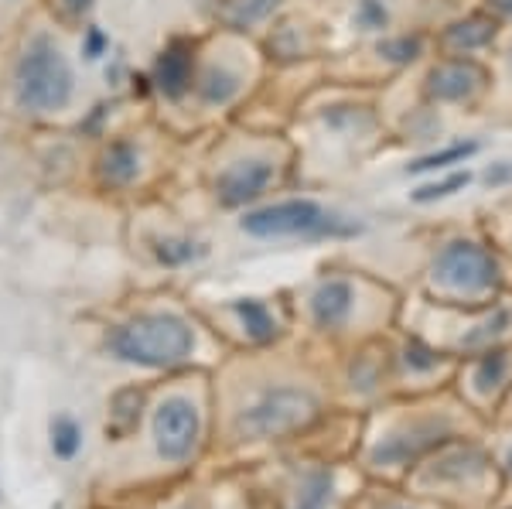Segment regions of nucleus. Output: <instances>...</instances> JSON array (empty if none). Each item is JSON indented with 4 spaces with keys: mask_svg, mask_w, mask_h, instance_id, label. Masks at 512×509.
Instances as JSON below:
<instances>
[{
    "mask_svg": "<svg viewBox=\"0 0 512 509\" xmlns=\"http://www.w3.org/2000/svg\"><path fill=\"white\" fill-rule=\"evenodd\" d=\"M437 441V424H427L424 431H414L410 438H390L386 445L376 448V462H407V458H414L417 451L431 448Z\"/></svg>",
    "mask_w": 512,
    "mask_h": 509,
    "instance_id": "9b49d317",
    "label": "nucleus"
},
{
    "mask_svg": "<svg viewBox=\"0 0 512 509\" xmlns=\"http://www.w3.org/2000/svg\"><path fill=\"white\" fill-rule=\"evenodd\" d=\"M274 7H277V0H236L233 21H256L267 11H274Z\"/></svg>",
    "mask_w": 512,
    "mask_h": 509,
    "instance_id": "5701e85b",
    "label": "nucleus"
},
{
    "mask_svg": "<svg viewBox=\"0 0 512 509\" xmlns=\"http://www.w3.org/2000/svg\"><path fill=\"white\" fill-rule=\"evenodd\" d=\"M492 4L499 7L502 14H509V18H512V0H492Z\"/></svg>",
    "mask_w": 512,
    "mask_h": 509,
    "instance_id": "c85d7f7f",
    "label": "nucleus"
},
{
    "mask_svg": "<svg viewBox=\"0 0 512 509\" xmlns=\"http://www.w3.org/2000/svg\"><path fill=\"white\" fill-rule=\"evenodd\" d=\"M137 421H140V393L137 390L117 393L110 421H106V434H110V438H127V434L137 428Z\"/></svg>",
    "mask_w": 512,
    "mask_h": 509,
    "instance_id": "ddd939ff",
    "label": "nucleus"
},
{
    "mask_svg": "<svg viewBox=\"0 0 512 509\" xmlns=\"http://www.w3.org/2000/svg\"><path fill=\"white\" fill-rule=\"evenodd\" d=\"M158 257L168 260V264H181V260L195 257V250H192V243H161Z\"/></svg>",
    "mask_w": 512,
    "mask_h": 509,
    "instance_id": "a878e982",
    "label": "nucleus"
},
{
    "mask_svg": "<svg viewBox=\"0 0 512 509\" xmlns=\"http://www.w3.org/2000/svg\"><path fill=\"white\" fill-rule=\"evenodd\" d=\"M468 182H472V175L468 171H458V175L444 178V182H434V185H424L414 192V202H437V199H448V195H454L458 188H465Z\"/></svg>",
    "mask_w": 512,
    "mask_h": 509,
    "instance_id": "aec40b11",
    "label": "nucleus"
},
{
    "mask_svg": "<svg viewBox=\"0 0 512 509\" xmlns=\"http://www.w3.org/2000/svg\"><path fill=\"white\" fill-rule=\"evenodd\" d=\"M478 151V144H454L448 147V151H441V154H427V158H420L410 164V175H420V171H434V168H448V164L454 161H465V158H472V154Z\"/></svg>",
    "mask_w": 512,
    "mask_h": 509,
    "instance_id": "f3484780",
    "label": "nucleus"
},
{
    "mask_svg": "<svg viewBox=\"0 0 512 509\" xmlns=\"http://www.w3.org/2000/svg\"><path fill=\"white\" fill-rule=\"evenodd\" d=\"M311 311L321 328H335L349 318L352 311V284L349 281H325L311 298Z\"/></svg>",
    "mask_w": 512,
    "mask_h": 509,
    "instance_id": "6e6552de",
    "label": "nucleus"
},
{
    "mask_svg": "<svg viewBox=\"0 0 512 509\" xmlns=\"http://www.w3.org/2000/svg\"><path fill=\"white\" fill-rule=\"evenodd\" d=\"M236 89H239V79L233 76V72H222V69H212L209 76H205V82H202V96H205L209 103H226V100H233Z\"/></svg>",
    "mask_w": 512,
    "mask_h": 509,
    "instance_id": "6ab92c4d",
    "label": "nucleus"
},
{
    "mask_svg": "<svg viewBox=\"0 0 512 509\" xmlns=\"http://www.w3.org/2000/svg\"><path fill=\"white\" fill-rule=\"evenodd\" d=\"M434 277L441 284L454 287V291L475 294L495 287V281H499V264H495L485 246L458 240L441 250V257L434 264Z\"/></svg>",
    "mask_w": 512,
    "mask_h": 509,
    "instance_id": "39448f33",
    "label": "nucleus"
},
{
    "mask_svg": "<svg viewBox=\"0 0 512 509\" xmlns=\"http://www.w3.org/2000/svg\"><path fill=\"white\" fill-rule=\"evenodd\" d=\"M192 79V55L185 45H171L158 62V86L168 96H181Z\"/></svg>",
    "mask_w": 512,
    "mask_h": 509,
    "instance_id": "9d476101",
    "label": "nucleus"
},
{
    "mask_svg": "<svg viewBox=\"0 0 512 509\" xmlns=\"http://www.w3.org/2000/svg\"><path fill=\"white\" fill-rule=\"evenodd\" d=\"M65 7H69L72 14H82V11H89V7H93V0H65Z\"/></svg>",
    "mask_w": 512,
    "mask_h": 509,
    "instance_id": "bb28decb",
    "label": "nucleus"
},
{
    "mask_svg": "<svg viewBox=\"0 0 512 509\" xmlns=\"http://www.w3.org/2000/svg\"><path fill=\"white\" fill-rule=\"evenodd\" d=\"M492 35H495V24L482 21V18H472V21H465V24H454L448 38L454 41V45L475 48V45H485V41H492Z\"/></svg>",
    "mask_w": 512,
    "mask_h": 509,
    "instance_id": "a211bd4d",
    "label": "nucleus"
},
{
    "mask_svg": "<svg viewBox=\"0 0 512 509\" xmlns=\"http://www.w3.org/2000/svg\"><path fill=\"white\" fill-rule=\"evenodd\" d=\"M236 315L243 318L246 332H250L256 342H267L277 335V322L270 318V311L263 308L260 301H236Z\"/></svg>",
    "mask_w": 512,
    "mask_h": 509,
    "instance_id": "4468645a",
    "label": "nucleus"
},
{
    "mask_svg": "<svg viewBox=\"0 0 512 509\" xmlns=\"http://www.w3.org/2000/svg\"><path fill=\"white\" fill-rule=\"evenodd\" d=\"M99 45H103V38L93 31V38H89V59H96V52H99Z\"/></svg>",
    "mask_w": 512,
    "mask_h": 509,
    "instance_id": "cd10ccee",
    "label": "nucleus"
},
{
    "mask_svg": "<svg viewBox=\"0 0 512 509\" xmlns=\"http://www.w3.org/2000/svg\"><path fill=\"white\" fill-rule=\"evenodd\" d=\"M506 465H509V472H512V448H509V455H506Z\"/></svg>",
    "mask_w": 512,
    "mask_h": 509,
    "instance_id": "c756f323",
    "label": "nucleus"
},
{
    "mask_svg": "<svg viewBox=\"0 0 512 509\" xmlns=\"http://www.w3.org/2000/svg\"><path fill=\"white\" fill-rule=\"evenodd\" d=\"M202 421H198V407L185 397L164 400L154 414V445L168 462H181V458L192 455Z\"/></svg>",
    "mask_w": 512,
    "mask_h": 509,
    "instance_id": "423d86ee",
    "label": "nucleus"
},
{
    "mask_svg": "<svg viewBox=\"0 0 512 509\" xmlns=\"http://www.w3.org/2000/svg\"><path fill=\"white\" fill-rule=\"evenodd\" d=\"M509 322H512V311H509V308H499V311H495L492 322H485L475 335H468V346H475V342H485V339H492V335L506 332V325H509Z\"/></svg>",
    "mask_w": 512,
    "mask_h": 509,
    "instance_id": "4be33fe9",
    "label": "nucleus"
},
{
    "mask_svg": "<svg viewBox=\"0 0 512 509\" xmlns=\"http://www.w3.org/2000/svg\"><path fill=\"white\" fill-rule=\"evenodd\" d=\"M270 178H274V168H270L267 161L233 164V168L219 178V199L226 205H243V202L256 199V195L270 185Z\"/></svg>",
    "mask_w": 512,
    "mask_h": 509,
    "instance_id": "0eeeda50",
    "label": "nucleus"
},
{
    "mask_svg": "<svg viewBox=\"0 0 512 509\" xmlns=\"http://www.w3.org/2000/svg\"><path fill=\"white\" fill-rule=\"evenodd\" d=\"M478 82H482V72L472 62H444L431 76V93L437 100H465Z\"/></svg>",
    "mask_w": 512,
    "mask_h": 509,
    "instance_id": "1a4fd4ad",
    "label": "nucleus"
},
{
    "mask_svg": "<svg viewBox=\"0 0 512 509\" xmlns=\"http://www.w3.org/2000/svg\"><path fill=\"white\" fill-rule=\"evenodd\" d=\"M509 359L506 352H489V356L482 359V366H478V383L482 387H495V383L502 380V373H506Z\"/></svg>",
    "mask_w": 512,
    "mask_h": 509,
    "instance_id": "412c9836",
    "label": "nucleus"
},
{
    "mask_svg": "<svg viewBox=\"0 0 512 509\" xmlns=\"http://www.w3.org/2000/svg\"><path fill=\"white\" fill-rule=\"evenodd\" d=\"M243 229L260 240H274V236H325V233H352L335 216H328L318 202L311 199H291L277 202L267 209H256L243 219Z\"/></svg>",
    "mask_w": 512,
    "mask_h": 509,
    "instance_id": "20e7f679",
    "label": "nucleus"
},
{
    "mask_svg": "<svg viewBox=\"0 0 512 509\" xmlns=\"http://www.w3.org/2000/svg\"><path fill=\"white\" fill-rule=\"evenodd\" d=\"M359 21L366 24V28H383V24H386V11L376 4V0H362V7H359Z\"/></svg>",
    "mask_w": 512,
    "mask_h": 509,
    "instance_id": "b1692460",
    "label": "nucleus"
},
{
    "mask_svg": "<svg viewBox=\"0 0 512 509\" xmlns=\"http://www.w3.org/2000/svg\"><path fill=\"white\" fill-rule=\"evenodd\" d=\"M332 503V475L328 472H315L308 482H304L301 496H297L294 509H325Z\"/></svg>",
    "mask_w": 512,
    "mask_h": 509,
    "instance_id": "2eb2a0df",
    "label": "nucleus"
},
{
    "mask_svg": "<svg viewBox=\"0 0 512 509\" xmlns=\"http://www.w3.org/2000/svg\"><path fill=\"white\" fill-rule=\"evenodd\" d=\"M82 445V431L72 417H55L52 424V448L59 458H76V451Z\"/></svg>",
    "mask_w": 512,
    "mask_h": 509,
    "instance_id": "dca6fc26",
    "label": "nucleus"
},
{
    "mask_svg": "<svg viewBox=\"0 0 512 509\" xmlns=\"http://www.w3.org/2000/svg\"><path fill=\"white\" fill-rule=\"evenodd\" d=\"M383 52L396 62H410V59H417V41H410V38L390 41V45H383Z\"/></svg>",
    "mask_w": 512,
    "mask_h": 509,
    "instance_id": "393cba45",
    "label": "nucleus"
},
{
    "mask_svg": "<svg viewBox=\"0 0 512 509\" xmlns=\"http://www.w3.org/2000/svg\"><path fill=\"white\" fill-rule=\"evenodd\" d=\"M318 414V400L308 390L280 387L267 390L263 397H256L250 407L239 414L236 431L246 441H263V438H284L304 424H311Z\"/></svg>",
    "mask_w": 512,
    "mask_h": 509,
    "instance_id": "7ed1b4c3",
    "label": "nucleus"
},
{
    "mask_svg": "<svg viewBox=\"0 0 512 509\" xmlns=\"http://www.w3.org/2000/svg\"><path fill=\"white\" fill-rule=\"evenodd\" d=\"M110 346L127 363L164 369V366L185 363L192 356L195 335L175 315H140L113 332Z\"/></svg>",
    "mask_w": 512,
    "mask_h": 509,
    "instance_id": "f257e3e1",
    "label": "nucleus"
},
{
    "mask_svg": "<svg viewBox=\"0 0 512 509\" xmlns=\"http://www.w3.org/2000/svg\"><path fill=\"white\" fill-rule=\"evenodd\" d=\"M14 89H18V103L24 110H35V113L62 110L72 96V69L52 41L38 38L21 55Z\"/></svg>",
    "mask_w": 512,
    "mask_h": 509,
    "instance_id": "f03ea898",
    "label": "nucleus"
},
{
    "mask_svg": "<svg viewBox=\"0 0 512 509\" xmlns=\"http://www.w3.org/2000/svg\"><path fill=\"white\" fill-rule=\"evenodd\" d=\"M99 175L110 185H127L137 178V151L130 144H113L99 161Z\"/></svg>",
    "mask_w": 512,
    "mask_h": 509,
    "instance_id": "f8f14e48",
    "label": "nucleus"
}]
</instances>
